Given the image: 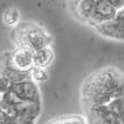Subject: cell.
Returning <instances> with one entry per match:
<instances>
[{"instance_id": "obj_4", "label": "cell", "mask_w": 124, "mask_h": 124, "mask_svg": "<svg viewBox=\"0 0 124 124\" xmlns=\"http://www.w3.org/2000/svg\"><path fill=\"white\" fill-rule=\"evenodd\" d=\"M9 90L20 102L42 105V94H41V90H39V86L30 77L22 80V81L12 84Z\"/></svg>"}, {"instance_id": "obj_1", "label": "cell", "mask_w": 124, "mask_h": 124, "mask_svg": "<svg viewBox=\"0 0 124 124\" xmlns=\"http://www.w3.org/2000/svg\"><path fill=\"white\" fill-rule=\"evenodd\" d=\"M124 95V73L114 65H106L90 72L80 86L81 108L107 105Z\"/></svg>"}, {"instance_id": "obj_8", "label": "cell", "mask_w": 124, "mask_h": 124, "mask_svg": "<svg viewBox=\"0 0 124 124\" xmlns=\"http://www.w3.org/2000/svg\"><path fill=\"white\" fill-rule=\"evenodd\" d=\"M55 60V51L52 48V45H47L45 47L34 51V65L48 68Z\"/></svg>"}, {"instance_id": "obj_9", "label": "cell", "mask_w": 124, "mask_h": 124, "mask_svg": "<svg viewBox=\"0 0 124 124\" xmlns=\"http://www.w3.org/2000/svg\"><path fill=\"white\" fill-rule=\"evenodd\" d=\"M3 24H4L7 28H16L20 24V20H21V12H20L18 8L16 7H9L7 8L4 12H3Z\"/></svg>"}, {"instance_id": "obj_6", "label": "cell", "mask_w": 124, "mask_h": 124, "mask_svg": "<svg viewBox=\"0 0 124 124\" xmlns=\"http://www.w3.org/2000/svg\"><path fill=\"white\" fill-rule=\"evenodd\" d=\"M97 7V0H80L76 4H68L69 12L77 21L82 24H88L90 17L95 11Z\"/></svg>"}, {"instance_id": "obj_2", "label": "cell", "mask_w": 124, "mask_h": 124, "mask_svg": "<svg viewBox=\"0 0 124 124\" xmlns=\"http://www.w3.org/2000/svg\"><path fill=\"white\" fill-rule=\"evenodd\" d=\"M12 41L15 43V47L24 46L37 51L47 45H51L52 37L46 28L37 22H22L13 28Z\"/></svg>"}, {"instance_id": "obj_11", "label": "cell", "mask_w": 124, "mask_h": 124, "mask_svg": "<svg viewBox=\"0 0 124 124\" xmlns=\"http://www.w3.org/2000/svg\"><path fill=\"white\" fill-rule=\"evenodd\" d=\"M62 124H89L88 119L84 114H72V115H64L60 116Z\"/></svg>"}, {"instance_id": "obj_12", "label": "cell", "mask_w": 124, "mask_h": 124, "mask_svg": "<svg viewBox=\"0 0 124 124\" xmlns=\"http://www.w3.org/2000/svg\"><path fill=\"white\" fill-rule=\"evenodd\" d=\"M46 124H62V122H60L59 118H54V119H51V120H48Z\"/></svg>"}, {"instance_id": "obj_5", "label": "cell", "mask_w": 124, "mask_h": 124, "mask_svg": "<svg viewBox=\"0 0 124 124\" xmlns=\"http://www.w3.org/2000/svg\"><path fill=\"white\" fill-rule=\"evenodd\" d=\"M9 62L17 71L30 72V69L34 67V51L29 47L17 46L12 51H9Z\"/></svg>"}, {"instance_id": "obj_3", "label": "cell", "mask_w": 124, "mask_h": 124, "mask_svg": "<svg viewBox=\"0 0 124 124\" xmlns=\"http://www.w3.org/2000/svg\"><path fill=\"white\" fill-rule=\"evenodd\" d=\"M93 29L102 38L114 42H124V7L118 9L111 20L95 25Z\"/></svg>"}, {"instance_id": "obj_13", "label": "cell", "mask_w": 124, "mask_h": 124, "mask_svg": "<svg viewBox=\"0 0 124 124\" xmlns=\"http://www.w3.org/2000/svg\"><path fill=\"white\" fill-rule=\"evenodd\" d=\"M80 0H68V4H76V3H78Z\"/></svg>"}, {"instance_id": "obj_7", "label": "cell", "mask_w": 124, "mask_h": 124, "mask_svg": "<svg viewBox=\"0 0 124 124\" xmlns=\"http://www.w3.org/2000/svg\"><path fill=\"white\" fill-rule=\"evenodd\" d=\"M118 9H115L114 7L110 4L107 0H97V7H95V11L93 13V16L90 17V20L88 21L89 26L94 28L95 25L102 24L105 21H108L111 20L114 16L116 15Z\"/></svg>"}, {"instance_id": "obj_10", "label": "cell", "mask_w": 124, "mask_h": 124, "mask_svg": "<svg viewBox=\"0 0 124 124\" xmlns=\"http://www.w3.org/2000/svg\"><path fill=\"white\" fill-rule=\"evenodd\" d=\"M29 75H30V78H31L35 84H38V85L48 81V78H50L47 68H42V67H35L34 65L31 69H30Z\"/></svg>"}]
</instances>
